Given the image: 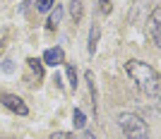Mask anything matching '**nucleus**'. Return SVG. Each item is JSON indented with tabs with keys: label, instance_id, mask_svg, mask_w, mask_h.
Listing matches in <instances>:
<instances>
[{
	"label": "nucleus",
	"instance_id": "1",
	"mask_svg": "<svg viewBox=\"0 0 161 139\" xmlns=\"http://www.w3.org/2000/svg\"><path fill=\"white\" fill-rule=\"evenodd\" d=\"M125 72H128V77L135 82V86L144 96H159L161 94V77L152 65L142 62V60H128L125 62Z\"/></svg>",
	"mask_w": 161,
	"mask_h": 139
},
{
	"label": "nucleus",
	"instance_id": "2",
	"mask_svg": "<svg viewBox=\"0 0 161 139\" xmlns=\"http://www.w3.org/2000/svg\"><path fill=\"white\" fill-rule=\"evenodd\" d=\"M118 127L123 130L125 139H149V125L137 115V113H120L118 115Z\"/></svg>",
	"mask_w": 161,
	"mask_h": 139
},
{
	"label": "nucleus",
	"instance_id": "3",
	"mask_svg": "<svg viewBox=\"0 0 161 139\" xmlns=\"http://www.w3.org/2000/svg\"><path fill=\"white\" fill-rule=\"evenodd\" d=\"M0 103H3L7 110L17 113V115H29V106L17 96V94H0Z\"/></svg>",
	"mask_w": 161,
	"mask_h": 139
},
{
	"label": "nucleus",
	"instance_id": "4",
	"mask_svg": "<svg viewBox=\"0 0 161 139\" xmlns=\"http://www.w3.org/2000/svg\"><path fill=\"white\" fill-rule=\"evenodd\" d=\"M41 62H43V65H48V67L65 65V53H63V48H60V46H55V48H46V53H43Z\"/></svg>",
	"mask_w": 161,
	"mask_h": 139
},
{
	"label": "nucleus",
	"instance_id": "5",
	"mask_svg": "<svg viewBox=\"0 0 161 139\" xmlns=\"http://www.w3.org/2000/svg\"><path fill=\"white\" fill-rule=\"evenodd\" d=\"M149 36L154 41V46L161 48V5L152 12V24H149Z\"/></svg>",
	"mask_w": 161,
	"mask_h": 139
},
{
	"label": "nucleus",
	"instance_id": "6",
	"mask_svg": "<svg viewBox=\"0 0 161 139\" xmlns=\"http://www.w3.org/2000/svg\"><path fill=\"white\" fill-rule=\"evenodd\" d=\"M82 14H84V3L82 0H70V17H72L75 24L82 22Z\"/></svg>",
	"mask_w": 161,
	"mask_h": 139
},
{
	"label": "nucleus",
	"instance_id": "7",
	"mask_svg": "<svg viewBox=\"0 0 161 139\" xmlns=\"http://www.w3.org/2000/svg\"><path fill=\"white\" fill-rule=\"evenodd\" d=\"M99 36H101V29H99V24H94V27L89 29V46H87L89 55H94V53H96V43H99Z\"/></svg>",
	"mask_w": 161,
	"mask_h": 139
},
{
	"label": "nucleus",
	"instance_id": "8",
	"mask_svg": "<svg viewBox=\"0 0 161 139\" xmlns=\"http://www.w3.org/2000/svg\"><path fill=\"white\" fill-rule=\"evenodd\" d=\"M60 19H63V7H60V5H55V10H51V17H48V31L58 29Z\"/></svg>",
	"mask_w": 161,
	"mask_h": 139
},
{
	"label": "nucleus",
	"instance_id": "9",
	"mask_svg": "<svg viewBox=\"0 0 161 139\" xmlns=\"http://www.w3.org/2000/svg\"><path fill=\"white\" fill-rule=\"evenodd\" d=\"M72 127L75 130H84V127H87V115H84L80 108L72 110Z\"/></svg>",
	"mask_w": 161,
	"mask_h": 139
},
{
	"label": "nucleus",
	"instance_id": "10",
	"mask_svg": "<svg viewBox=\"0 0 161 139\" xmlns=\"http://www.w3.org/2000/svg\"><path fill=\"white\" fill-rule=\"evenodd\" d=\"M65 72H67V79H70V89H77V72H75V65H70V62H65Z\"/></svg>",
	"mask_w": 161,
	"mask_h": 139
},
{
	"label": "nucleus",
	"instance_id": "11",
	"mask_svg": "<svg viewBox=\"0 0 161 139\" xmlns=\"http://www.w3.org/2000/svg\"><path fill=\"white\" fill-rule=\"evenodd\" d=\"M27 62H29V67H31L34 72H36V79H41V77H43V62L36 60V58H29Z\"/></svg>",
	"mask_w": 161,
	"mask_h": 139
},
{
	"label": "nucleus",
	"instance_id": "12",
	"mask_svg": "<svg viewBox=\"0 0 161 139\" xmlns=\"http://www.w3.org/2000/svg\"><path fill=\"white\" fill-rule=\"evenodd\" d=\"M55 5V0H36V10L39 12H51Z\"/></svg>",
	"mask_w": 161,
	"mask_h": 139
},
{
	"label": "nucleus",
	"instance_id": "13",
	"mask_svg": "<svg viewBox=\"0 0 161 139\" xmlns=\"http://www.w3.org/2000/svg\"><path fill=\"white\" fill-rule=\"evenodd\" d=\"M99 12L101 14H111V0H99Z\"/></svg>",
	"mask_w": 161,
	"mask_h": 139
},
{
	"label": "nucleus",
	"instance_id": "14",
	"mask_svg": "<svg viewBox=\"0 0 161 139\" xmlns=\"http://www.w3.org/2000/svg\"><path fill=\"white\" fill-rule=\"evenodd\" d=\"M12 70H14L12 60H10V58H5V60H3V72H7V74H10V72H12Z\"/></svg>",
	"mask_w": 161,
	"mask_h": 139
},
{
	"label": "nucleus",
	"instance_id": "15",
	"mask_svg": "<svg viewBox=\"0 0 161 139\" xmlns=\"http://www.w3.org/2000/svg\"><path fill=\"white\" fill-rule=\"evenodd\" d=\"M51 139H67V134H63V132H58V134H53Z\"/></svg>",
	"mask_w": 161,
	"mask_h": 139
},
{
	"label": "nucleus",
	"instance_id": "16",
	"mask_svg": "<svg viewBox=\"0 0 161 139\" xmlns=\"http://www.w3.org/2000/svg\"><path fill=\"white\" fill-rule=\"evenodd\" d=\"M84 139H96V137H94L92 132H87V134H84Z\"/></svg>",
	"mask_w": 161,
	"mask_h": 139
}]
</instances>
